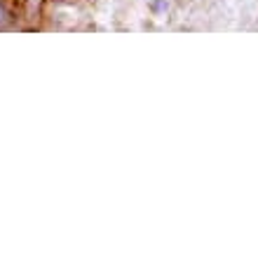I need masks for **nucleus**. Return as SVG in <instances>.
I'll return each instance as SVG.
<instances>
[]
</instances>
